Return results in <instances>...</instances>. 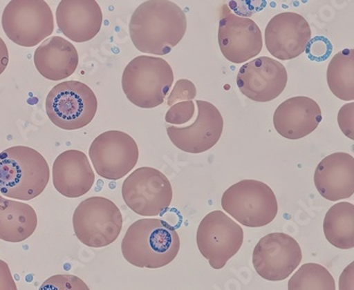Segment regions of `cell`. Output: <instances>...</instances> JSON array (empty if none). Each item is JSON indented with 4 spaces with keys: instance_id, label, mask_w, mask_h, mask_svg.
I'll list each match as a JSON object with an SVG mask.
<instances>
[{
    "instance_id": "8",
    "label": "cell",
    "mask_w": 354,
    "mask_h": 290,
    "mask_svg": "<svg viewBox=\"0 0 354 290\" xmlns=\"http://www.w3.org/2000/svg\"><path fill=\"white\" fill-rule=\"evenodd\" d=\"M77 238L91 248H104L118 240L122 216L115 203L104 197L82 201L73 217Z\"/></svg>"
},
{
    "instance_id": "13",
    "label": "cell",
    "mask_w": 354,
    "mask_h": 290,
    "mask_svg": "<svg viewBox=\"0 0 354 290\" xmlns=\"http://www.w3.org/2000/svg\"><path fill=\"white\" fill-rule=\"evenodd\" d=\"M197 116L189 126L166 124V132L174 146L182 151L199 155L214 147L223 131V118L211 102L197 100Z\"/></svg>"
},
{
    "instance_id": "6",
    "label": "cell",
    "mask_w": 354,
    "mask_h": 290,
    "mask_svg": "<svg viewBox=\"0 0 354 290\" xmlns=\"http://www.w3.org/2000/svg\"><path fill=\"white\" fill-rule=\"evenodd\" d=\"M97 108L92 88L79 81L59 83L47 95V116L57 127L67 131L86 127L94 119Z\"/></svg>"
},
{
    "instance_id": "15",
    "label": "cell",
    "mask_w": 354,
    "mask_h": 290,
    "mask_svg": "<svg viewBox=\"0 0 354 290\" xmlns=\"http://www.w3.org/2000/svg\"><path fill=\"white\" fill-rule=\"evenodd\" d=\"M310 37L308 21L294 12L277 14L265 29L267 50L281 61L292 60L302 55Z\"/></svg>"
},
{
    "instance_id": "34",
    "label": "cell",
    "mask_w": 354,
    "mask_h": 290,
    "mask_svg": "<svg viewBox=\"0 0 354 290\" xmlns=\"http://www.w3.org/2000/svg\"><path fill=\"white\" fill-rule=\"evenodd\" d=\"M9 51H8L7 45L0 37V75L5 72V69L9 64Z\"/></svg>"
},
{
    "instance_id": "27",
    "label": "cell",
    "mask_w": 354,
    "mask_h": 290,
    "mask_svg": "<svg viewBox=\"0 0 354 290\" xmlns=\"http://www.w3.org/2000/svg\"><path fill=\"white\" fill-rule=\"evenodd\" d=\"M332 50H333V46H332L331 41L327 37L318 35L313 39L310 37L304 51L310 60L322 62L329 58Z\"/></svg>"
},
{
    "instance_id": "30",
    "label": "cell",
    "mask_w": 354,
    "mask_h": 290,
    "mask_svg": "<svg viewBox=\"0 0 354 290\" xmlns=\"http://www.w3.org/2000/svg\"><path fill=\"white\" fill-rule=\"evenodd\" d=\"M197 95L195 84L187 79H180L176 82L171 95L168 97L167 104L169 106L180 102L195 99Z\"/></svg>"
},
{
    "instance_id": "24",
    "label": "cell",
    "mask_w": 354,
    "mask_h": 290,
    "mask_svg": "<svg viewBox=\"0 0 354 290\" xmlns=\"http://www.w3.org/2000/svg\"><path fill=\"white\" fill-rule=\"evenodd\" d=\"M330 90L344 102L354 99V50L344 49L334 55L327 70Z\"/></svg>"
},
{
    "instance_id": "12",
    "label": "cell",
    "mask_w": 354,
    "mask_h": 290,
    "mask_svg": "<svg viewBox=\"0 0 354 290\" xmlns=\"http://www.w3.org/2000/svg\"><path fill=\"white\" fill-rule=\"evenodd\" d=\"M301 260L299 244L286 233L266 235L253 250V267L267 281H284L299 267Z\"/></svg>"
},
{
    "instance_id": "5",
    "label": "cell",
    "mask_w": 354,
    "mask_h": 290,
    "mask_svg": "<svg viewBox=\"0 0 354 290\" xmlns=\"http://www.w3.org/2000/svg\"><path fill=\"white\" fill-rule=\"evenodd\" d=\"M221 206L242 226L262 228L278 214L276 195L258 180H243L231 185L221 197Z\"/></svg>"
},
{
    "instance_id": "20",
    "label": "cell",
    "mask_w": 354,
    "mask_h": 290,
    "mask_svg": "<svg viewBox=\"0 0 354 290\" xmlns=\"http://www.w3.org/2000/svg\"><path fill=\"white\" fill-rule=\"evenodd\" d=\"M316 189L329 201L350 198L354 193V159L346 152L324 157L314 175Z\"/></svg>"
},
{
    "instance_id": "32",
    "label": "cell",
    "mask_w": 354,
    "mask_h": 290,
    "mask_svg": "<svg viewBox=\"0 0 354 290\" xmlns=\"http://www.w3.org/2000/svg\"><path fill=\"white\" fill-rule=\"evenodd\" d=\"M17 286L14 281L11 270L7 262L0 260V290H17Z\"/></svg>"
},
{
    "instance_id": "22",
    "label": "cell",
    "mask_w": 354,
    "mask_h": 290,
    "mask_svg": "<svg viewBox=\"0 0 354 290\" xmlns=\"http://www.w3.org/2000/svg\"><path fill=\"white\" fill-rule=\"evenodd\" d=\"M37 216L33 207L0 195V240L21 242L37 230Z\"/></svg>"
},
{
    "instance_id": "28",
    "label": "cell",
    "mask_w": 354,
    "mask_h": 290,
    "mask_svg": "<svg viewBox=\"0 0 354 290\" xmlns=\"http://www.w3.org/2000/svg\"><path fill=\"white\" fill-rule=\"evenodd\" d=\"M39 289H84L88 290V287L82 280L75 276H55L50 279L46 280Z\"/></svg>"
},
{
    "instance_id": "19",
    "label": "cell",
    "mask_w": 354,
    "mask_h": 290,
    "mask_svg": "<svg viewBox=\"0 0 354 290\" xmlns=\"http://www.w3.org/2000/svg\"><path fill=\"white\" fill-rule=\"evenodd\" d=\"M53 186L66 198L88 193L95 182V173L86 153L79 150L62 152L53 166Z\"/></svg>"
},
{
    "instance_id": "16",
    "label": "cell",
    "mask_w": 354,
    "mask_h": 290,
    "mask_svg": "<svg viewBox=\"0 0 354 290\" xmlns=\"http://www.w3.org/2000/svg\"><path fill=\"white\" fill-rule=\"evenodd\" d=\"M218 44L227 60L241 64L262 51L263 35L252 19L228 13L219 21Z\"/></svg>"
},
{
    "instance_id": "17",
    "label": "cell",
    "mask_w": 354,
    "mask_h": 290,
    "mask_svg": "<svg viewBox=\"0 0 354 290\" xmlns=\"http://www.w3.org/2000/svg\"><path fill=\"white\" fill-rule=\"evenodd\" d=\"M55 19L65 37L76 43H84L98 35L104 15L96 0H61Z\"/></svg>"
},
{
    "instance_id": "11",
    "label": "cell",
    "mask_w": 354,
    "mask_h": 290,
    "mask_svg": "<svg viewBox=\"0 0 354 290\" xmlns=\"http://www.w3.org/2000/svg\"><path fill=\"white\" fill-rule=\"evenodd\" d=\"M95 171L106 180L126 177L138 164L140 151L133 137L122 131H106L95 138L90 147Z\"/></svg>"
},
{
    "instance_id": "21",
    "label": "cell",
    "mask_w": 354,
    "mask_h": 290,
    "mask_svg": "<svg viewBox=\"0 0 354 290\" xmlns=\"http://www.w3.org/2000/svg\"><path fill=\"white\" fill-rule=\"evenodd\" d=\"M35 68L37 72L51 81L69 78L79 64L76 47L61 37H48L35 50Z\"/></svg>"
},
{
    "instance_id": "18",
    "label": "cell",
    "mask_w": 354,
    "mask_h": 290,
    "mask_svg": "<svg viewBox=\"0 0 354 290\" xmlns=\"http://www.w3.org/2000/svg\"><path fill=\"white\" fill-rule=\"evenodd\" d=\"M322 120L319 104L308 97L283 102L274 114V126L282 137L300 139L315 131Z\"/></svg>"
},
{
    "instance_id": "1",
    "label": "cell",
    "mask_w": 354,
    "mask_h": 290,
    "mask_svg": "<svg viewBox=\"0 0 354 290\" xmlns=\"http://www.w3.org/2000/svg\"><path fill=\"white\" fill-rule=\"evenodd\" d=\"M187 29V15L169 0H148L132 14L129 32L140 52L165 55L183 39Z\"/></svg>"
},
{
    "instance_id": "23",
    "label": "cell",
    "mask_w": 354,
    "mask_h": 290,
    "mask_svg": "<svg viewBox=\"0 0 354 290\" xmlns=\"http://www.w3.org/2000/svg\"><path fill=\"white\" fill-rule=\"evenodd\" d=\"M324 233L335 248L349 250L354 246V206L339 202L328 211L324 220Z\"/></svg>"
},
{
    "instance_id": "33",
    "label": "cell",
    "mask_w": 354,
    "mask_h": 290,
    "mask_svg": "<svg viewBox=\"0 0 354 290\" xmlns=\"http://www.w3.org/2000/svg\"><path fill=\"white\" fill-rule=\"evenodd\" d=\"M353 262H351L339 278V289L353 290Z\"/></svg>"
},
{
    "instance_id": "4",
    "label": "cell",
    "mask_w": 354,
    "mask_h": 290,
    "mask_svg": "<svg viewBox=\"0 0 354 290\" xmlns=\"http://www.w3.org/2000/svg\"><path fill=\"white\" fill-rule=\"evenodd\" d=\"M174 72L167 61L150 55H140L127 65L122 86L131 104L142 108L161 106L171 90Z\"/></svg>"
},
{
    "instance_id": "29",
    "label": "cell",
    "mask_w": 354,
    "mask_h": 290,
    "mask_svg": "<svg viewBox=\"0 0 354 290\" xmlns=\"http://www.w3.org/2000/svg\"><path fill=\"white\" fill-rule=\"evenodd\" d=\"M228 3L235 15L250 19L266 8L267 0H228Z\"/></svg>"
},
{
    "instance_id": "10",
    "label": "cell",
    "mask_w": 354,
    "mask_h": 290,
    "mask_svg": "<svg viewBox=\"0 0 354 290\" xmlns=\"http://www.w3.org/2000/svg\"><path fill=\"white\" fill-rule=\"evenodd\" d=\"M122 199L140 216L154 217L167 210L173 201L169 180L158 169L140 167L124 181Z\"/></svg>"
},
{
    "instance_id": "2",
    "label": "cell",
    "mask_w": 354,
    "mask_h": 290,
    "mask_svg": "<svg viewBox=\"0 0 354 290\" xmlns=\"http://www.w3.org/2000/svg\"><path fill=\"white\" fill-rule=\"evenodd\" d=\"M179 251L177 231L162 219H140L129 226L122 238V256L138 268L165 267L177 258Z\"/></svg>"
},
{
    "instance_id": "31",
    "label": "cell",
    "mask_w": 354,
    "mask_h": 290,
    "mask_svg": "<svg viewBox=\"0 0 354 290\" xmlns=\"http://www.w3.org/2000/svg\"><path fill=\"white\" fill-rule=\"evenodd\" d=\"M354 104L353 102L342 106L338 112V126L341 128L342 132L350 138L354 139Z\"/></svg>"
},
{
    "instance_id": "9",
    "label": "cell",
    "mask_w": 354,
    "mask_h": 290,
    "mask_svg": "<svg viewBox=\"0 0 354 290\" xmlns=\"http://www.w3.org/2000/svg\"><path fill=\"white\" fill-rule=\"evenodd\" d=\"M196 242L214 269H223L244 242L242 226L221 211L209 213L198 226Z\"/></svg>"
},
{
    "instance_id": "25",
    "label": "cell",
    "mask_w": 354,
    "mask_h": 290,
    "mask_svg": "<svg viewBox=\"0 0 354 290\" xmlns=\"http://www.w3.org/2000/svg\"><path fill=\"white\" fill-rule=\"evenodd\" d=\"M335 288L332 274L316 262L302 265L288 282L290 290H335Z\"/></svg>"
},
{
    "instance_id": "14",
    "label": "cell",
    "mask_w": 354,
    "mask_h": 290,
    "mask_svg": "<svg viewBox=\"0 0 354 290\" xmlns=\"http://www.w3.org/2000/svg\"><path fill=\"white\" fill-rule=\"evenodd\" d=\"M236 83L239 90L249 99L257 102H272L286 90L288 72L279 61L260 57L239 68Z\"/></svg>"
},
{
    "instance_id": "3",
    "label": "cell",
    "mask_w": 354,
    "mask_h": 290,
    "mask_svg": "<svg viewBox=\"0 0 354 290\" xmlns=\"http://www.w3.org/2000/svg\"><path fill=\"white\" fill-rule=\"evenodd\" d=\"M49 166L43 155L27 146H14L0 153V191L3 196L29 201L49 182Z\"/></svg>"
},
{
    "instance_id": "26",
    "label": "cell",
    "mask_w": 354,
    "mask_h": 290,
    "mask_svg": "<svg viewBox=\"0 0 354 290\" xmlns=\"http://www.w3.org/2000/svg\"><path fill=\"white\" fill-rule=\"evenodd\" d=\"M195 114L196 104L193 100L177 102L169 106L165 115V122L173 126H185L193 120Z\"/></svg>"
},
{
    "instance_id": "7",
    "label": "cell",
    "mask_w": 354,
    "mask_h": 290,
    "mask_svg": "<svg viewBox=\"0 0 354 290\" xmlns=\"http://www.w3.org/2000/svg\"><path fill=\"white\" fill-rule=\"evenodd\" d=\"M1 25L14 44L30 48L53 35L55 19L45 0H11L3 10Z\"/></svg>"
}]
</instances>
